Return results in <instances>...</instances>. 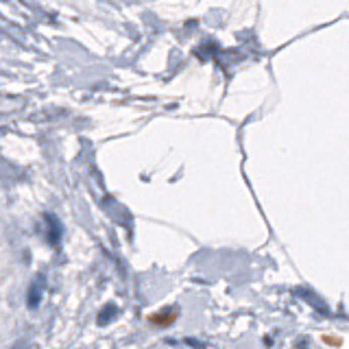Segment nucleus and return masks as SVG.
<instances>
[{
    "label": "nucleus",
    "mask_w": 349,
    "mask_h": 349,
    "mask_svg": "<svg viewBox=\"0 0 349 349\" xmlns=\"http://www.w3.org/2000/svg\"><path fill=\"white\" fill-rule=\"evenodd\" d=\"M37 304H39V291H37V284H33L29 293V308H35Z\"/></svg>",
    "instance_id": "f257e3e1"
}]
</instances>
